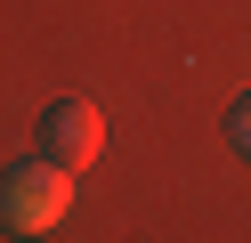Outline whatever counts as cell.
<instances>
[{
    "instance_id": "cell-1",
    "label": "cell",
    "mask_w": 251,
    "mask_h": 243,
    "mask_svg": "<svg viewBox=\"0 0 251 243\" xmlns=\"http://www.w3.org/2000/svg\"><path fill=\"white\" fill-rule=\"evenodd\" d=\"M73 211V170L65 162H17L0 178V227L8 235H49Z\"/></svg>"
},
{
    "instance_id": "cell-2",
    "label": "cell",
    "mask_w": 251,
    "mask_h": 243,
    "mask_svg": "<svg viewBox=\"0 0 251 243\" xmlns=\"http://www.w3.org/2000/svg\"><path fill=\"white\" fill-rule=\"evenodd\" d=\"M41 146H49V162H65V170H89V162L105 154V122L89 97H57L49 113H41Z\"/></svg>"
},
{
    "instance_id": "cell-3",
    "label": "cell",
    "mask_w": 251,
    "mask_h": 243,
    "mask_svg": "<svg viewBox=\"0 0 251 243\" xmlns=\"http://www.w3.org/2000/svg\"><path fill=\"white\" fill-rule=\"evenodd\" d=\"M227 138H235V154H251V97H235V113H227Z\"/></svg>"
}]
</instances>
